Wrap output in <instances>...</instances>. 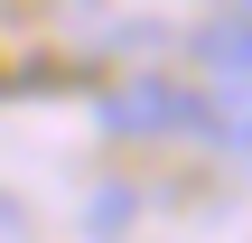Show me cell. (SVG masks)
Returning a JSON list of instances; mask_svg holds the SVG:
<instances>
[{"instance_id":"cell-1","label":"cell","mask_w":252,"mask_h":243,"mask_svg":"<svg viewBox=\"0 0 252 243\" xmlns=\"http://www.w3.org/2000/svg\"><path fill=\"white\" fill-rule=\"evenodd\" d=\"M103 122H112V131H140V140L196 131V122H206V94H187V84H168V75H131V84L103 103Z\"/></svg>"},{"instance_id":"cell-2","label":"cell","mask_w":252,"mask_h":243,"mask_svg":"<svg viewBox=\"0 0 252 243\" xmlns=\"http://www.w3.org/2000/svg\"><path fill=\"white\" fill-rule=\"evenodd\" d=\"M187 47H196L206 84H252V9H234V19H206Z\"/></svg>"},{"instance_id":"cell-3","label":"cell","mask_w":252,"mask_h":243,"mask_svg":"<svg viewBox=\"0 0 252 243\" xmlns=\"http://www.w3.org/2000/svg\"><path fill=\"white\" fill-rule=\"evenodd\" d=\"M196 131H206L215 150H252V84H224V94L206 84V122H196Z\"/></svg>"},{"instance_id":"cell-4","label":"cell","mask_w":252,"mask_h":243,"mask_svg":"<svg viewBox=\"0 0 252 243\" xmlns=\"http://www.w3.org/2000/svg\"><path fill=\"white\" fill-rule=\"evenodd\" d=\"M19 234H28V215H19V206L0 197V243H19Z\"/></svg>"}]
</instances>
